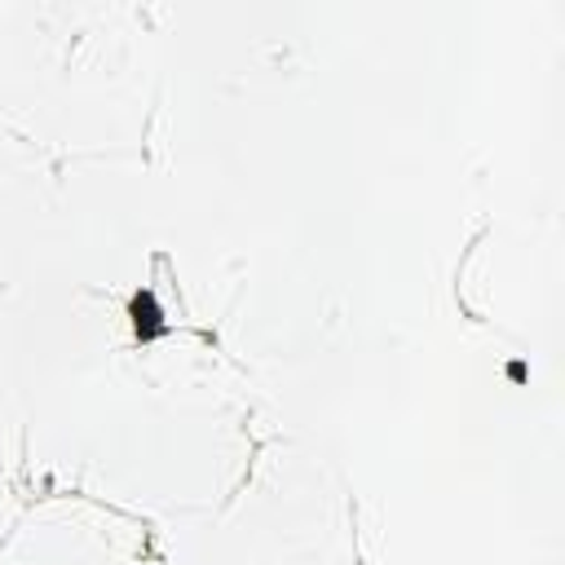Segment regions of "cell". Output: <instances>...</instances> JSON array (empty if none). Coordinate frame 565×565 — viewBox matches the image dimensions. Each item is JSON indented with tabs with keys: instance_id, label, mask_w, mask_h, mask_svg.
<instances>
[{
	"instance_id": "1",
	"label": "cell",
	"mask_w": 565,
	"mask_h": 565,
	"mask_svg": "<svg viewBox=\"0 0 565 565\" xmlns=\"http://www.w3.org/2000/svg\"><path fill=\"white\" fill-rule=\"evenodd\" d=\"M159 318H164V314H159L155 297H151V292H137V297H133V323H137V336H142V340H155V336L168 332V323H159Z\"/></svg>"
}]
</instances>
